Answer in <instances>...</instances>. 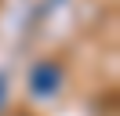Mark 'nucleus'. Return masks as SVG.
<instances>
[{"mask_svg":"<svg viewBox=\"0 0 120 116\" xmlns=\"http://www.w3.org/2000/svg\"><path fill=\"white\" fill-rule=\"evenodd\" d=\"M62 80H66L62 62L44 58V62H37L33 72H29V91H33V98H55V94L62 91Z\"/></svg>","mask_w":120,"mask_h":116,"instance_id":"obj_1","label":"nucleus"},{"mask_svg":"<svg viewBox=\"0 0 120 116\" xmlns=\"http://www.w3.org/2000/svg\"><path fill=\"white\" fill-rule=\"evenodd\" d=\"M4 102H8V72H0V109H4Z\"/></svg>","mask_w":120,"mask_h":116,"instance_id":"obj_2","label":"nucleus"},{"mask_svg":"<svg viewBox=\"0 0 120 116\" xmlns=\"http://www.w3.org/2000/svg\"><path fill=\"white\" fill-rule=\"evenodd\" d=\"M18 116H26V112H18Z\"/></svg>","mask_w":120,"mask_h":116,"instance_id":"obj_3","label":"nucleus"}]
</instances>
